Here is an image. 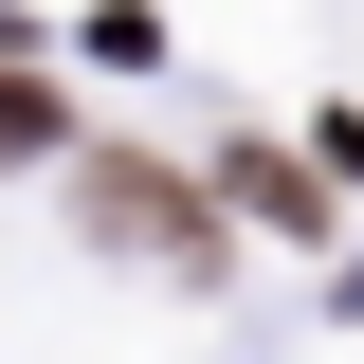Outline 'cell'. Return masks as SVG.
<instances>
[{
  "mask_svg": "<svg viewBox=\"0 0 364 364\" xmlns=\"http://www.w3.org/2000/svg\"><path fill=\"white\" fill-rule=\"evenodd\" d=\"M91 237H109V255H164V273H219L200 182H164V164H91Z\"/></svg>",
  "mask_w": 364,
  "mask_h": 364,
  "instance_id": "cell-1",
  "label": "cell"
},
{
  "mask_svg": "<svg viewBox=\"0 0 364 364\" xmlns=\"http://www.w3.org/2000/svg\"><path fill=\"white\" fill-rule=\"evenodd\" d=\"M219 200H237V219H273V237H310V219H328V200L273 164V146H237V182H219Z\"/></svg>",
  "mask_w": 364,
  "mask_h": 364,
  "instance_id": "cell-2",
  "label": "cell"
},
{
  "mask_svg": "<svg viewBox=\"0 0 364 364\" xmlns=\"http://www.w3.org/2000/svg\"><path fill=\"white\" fill-rule=\"evenodd\" d=\"M37 146H55V91H37V73H0V164H37Z\"/></svg>",
  "mask_w": 364,
  "mask_h": 364,
  "instance_id": "cell-3",
  "label": "cell"
}]
</instances>
